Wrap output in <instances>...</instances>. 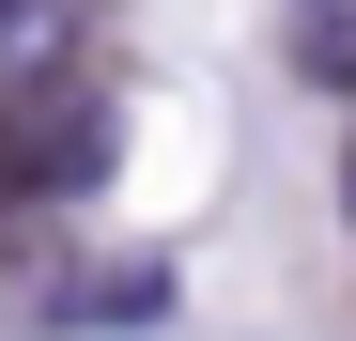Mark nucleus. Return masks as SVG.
I'll list each match as a JSON object with an SVG mask.
<instances>
[{
  "instance_id": "f257e3e1",
  "label": "nucleus",
  "mask_w": 356,
  "mask_h": 341,
  "mask_svg": "<svg viewBox=\"0 0 356 341\" xmlns=\"http://www.w3.org/2000/svg\"><path fill=\"white\" fill-rule=\"evenodd\" d=\"M93 170H108V93L31 78L16 93V140H0V202H78Z\"/></svg>"
},
{
  "instance_id": "20e7f679",
  "label": "nucleus",
  "mask_w": 356,
  "mask_h": 341,
  "mask_svg": "<svg viewBox=\"0 0 356 341\" xmlns=\"http://www.w3.org/2000/svg\"><path fill=\"white\" fill-rule=\"evenodd\" d=\"M341 233H356V125H341Z\"/></svg>"
},
{
  "instance_id": "f03ea898",
  "label": "nucleus",
  "mask_w": 356,
  "mask_h": 341,
  "mask_svg": "<svg viewBox=\"0 0 356 341\" xmlns=\"http://www.w3.org/2000/svg\"><path fill=\"white\" fill-rule=\"evenodd\" d=\"M78 31H93V0H0V78H16V93H31V78H63V47H78Z\"/></svg>"
},
{
  "instance_id": "7ed1b4c3",
  "label": "nucleus",
  "mask_w": 356,
  "mask_h": 341,
  "mask_svg": "<svg viewBox=\"0 0 356 341\" xmlns=\"http://www.w3.org/2000/svg\"><path fill=\"white\" fill-rule=\"evenodd\" d=\"M279 47H294V78H310V93H341V109H356V0H294Z\"/></svg>"
}]
</instances>
